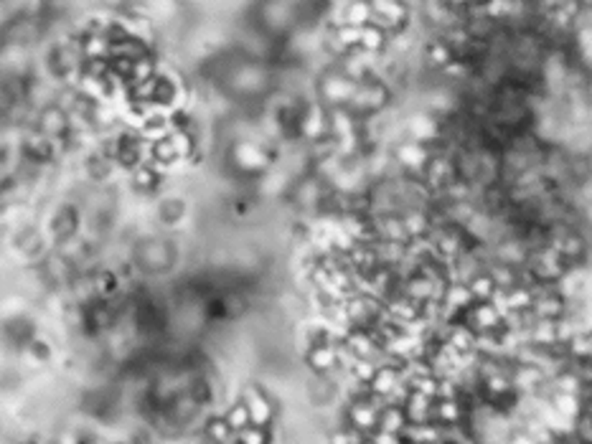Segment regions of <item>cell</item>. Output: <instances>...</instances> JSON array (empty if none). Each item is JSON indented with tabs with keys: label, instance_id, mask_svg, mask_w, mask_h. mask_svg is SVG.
<instances>
[{
	"label": "cell",
	"instance_id": "cell-3",
	"mask_svg": "<svg viewBox=\"0 0 592 444\" xmlns=\"http://www.w3.org/2000/svg\"><path fill=\"white\" fill-rule=\"evenodd\" d=\"M222 417L226 419V424H229L234 431H239L242 427H247V424H250V411H247V406H244L242 399H239L237 404H231V406L224 411Z\"/></svg>",
	"mask_w": 592,
	"mask_h": 444
},
{
	"label": "cell",
	"instance_id": "cell-1",
	"mask_svg": "<svg viewBox=\"0 0 592 444\" xmlns=\"http://www.w3.org/2000/svg\"><path fill=\"white\" fill-rule=\"evenodd\" d=\"M242 401L250 411V422L252 424H259V427H270L272 419H275V406L272 401L267 399L257 386H247L242 391Z\"/></svg>",
	"mask_w": 592,
	"mask_h": 444
},
{
	"label": "cell",
	"instance_id": "cell-2",
	"mask_svg": "<svg viewBox=\"0 0 592 444\" xmlns=\"http://www.w3.org/2000/svg\"><path fill=\"white\" fill-rule=\"evenodd\" d=\"M206 437L211 442H237V431L231 429L224 417H211L206 422Z\"/></svg>",
	"mask_w": 592,
	"mask_h": 444
}]
</instances>
